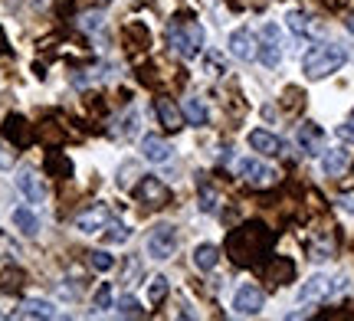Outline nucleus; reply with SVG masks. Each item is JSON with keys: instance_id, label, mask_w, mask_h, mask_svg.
I'll return each instance as SVG.
<instances>
[{"instance_id": "22", "label": "nucleus", "mask_w": 354, "mask_h": 321, "mask_svg": "<svg viewBox=\"0 0 354 321\" xmlns=\"http://www.w3.org/2000/svg\"><path fill=\"white\" fill-rule=\"evenodd\" d=\"M180 112H184V118H187V125H207V105L201 102V99H184V105H180Z\"/></svg>"}, {"instance_id": "5", "label": "nucleus", "mask_w": 354, "mask_h": 321, "mask_svg": "<svg viewBox=\"0 0 354 321\" xmlns=\"http://www.w3.org/2000/svg\"><path fill=\"white\" fill-rule=\"evenodd\" d=\"M174 249H177V230L171 223H158L151 230V236H148V256L165 262V259L174 256Z\"/></svg>"}, {"instance_id": "23", "label": "nucleus", "mask_w": 354, "mask_h": 321, "mask_svg": "<svg viewBox=\"0 0 354 321\" xmlns=\"http://www.w3.org/2000/svg\"><path fill=\"white\" fill-rule=\"evenodd\" d=\"M286 26H289L295 37H308L312 33V23H308V17L302 10H289L286 13Z\"/></svg>"}, {"instance_id": "14", "label": "nucleus", "mask_w": 354, "mask_h": 321, "mask_svg": "<svg viewBox=\"0 0 354 321\" xmlns=\"http://www.w3.org/2000/svg\"><path fill=\"white\" fill-rule=\"evenodd\" d=\"M263 275H266V282H269V285H286L292 275H295V266H292L289 259L276 256V259H269V262H266Z\"/></svg>"}, {"instance_id": "26", "label": "nucleus", "mask_w": 354, "mask_h": 321, "mask_svg": "<svg viewBox=\"0 0 354 321\" xmlns=\"http://www.w3.org/2000/svg\"><path fill=\"white\" fill-rule=\"evenodd\" d=\"M88 266H92L95 272H109L115 266V259L109 256L105 249H92V253H88Z\"/></svg>"}, {"instance_id": "12", "label": "nucleus", "mask_w": 354, "mask_h": 321, "mask_svg": "<svg viewBox=\"0 0 354 321\" xmlns=\"http://www.w3.org/2000/svg\"><path fill=\"white\" fill-rule=\"evenodd\" d=\"M230 52L236 56V59H243V63H250V59H256V39L250 30H233L230 33Z\"/></svg>"}, {"instance_id": "13", "label": "nucleus", "mask_w": 354, "mask_h": 321, "mask_svg": "<svg viewBox=\"0 0 354 321\" xmlns=\"http://www.w3.org/2000/svg\"><path fill=\"white\" fill-rule=\"evenodd\" d=\"M328 295H331V279H325V275H312L299 289V302H308V305H315V302H322V298H328Z\"/></svg>"}, {"instance_id": "24", "label": "nucleus", "mask_w": 354, "mask_h": 321, "mask_svg": "<svg viewBox=\"0 0 354 321\" xmlns=\"http://www.w3.org/2000/svg\"><path fill=\"white\" fill-rule=\"evenodd\" d=\"M102 236H105V243H125L128 236H131V230H128L125 223H115V220H109Z\"/></svg>"}, {"instance_id": "8", "label": "nucleus", "mask_w": 354, "mask_h": 321, "mask_svg": "<svg viewBox=\"0 0 354 321\" xmlns=\"http://www.w3.org/2000/svg\"><path fill=\"white\" fill-rule=\"evenodd\" d=\"M263 305H266V295H263V289H256V285H243L240 292L233 295V309H236V315H246V318L259 315Z\"/></svg>"}, {"instance_id": "6", "label": "nucleus", "mask_w": 354, "mask_h": 321, "mask_svg": "<svg viewBox=\"0 0 354 321\" xmlns=\"http://www.w3.org/2000/svg\"><path fill=\"white\" fill-rule=\"evenodd\" d=\"M236 174H240L250 187H272L276 184V171L266 164V161H259V157H243L240 164H236Z\"/></svg>"}, {"instance_id": "15", "label": "nucleus", "mask_w": 354, "mask_h": 321, "mask_svg": "<svg viewBox=\"0 0 354 321\" xmlns=\"http://www.w3.org/2000/svg\"><path fill=\"white\" fill-rule=\"evenodd\" d=\"M17 318H56V309L46 298H24L17 309Z\"/></svg>"}, {"instance_id": "11", "label": "nucleus", "mask_w": 354, "mask_h": 321, "mask_svg": "<svg viewBox=\"0 0 354 321\" xmlns=\"http://www.w3.org/2000/svg\"><path fill=\"white\" fill-rule=\"evenodd\" d=\"M17 187L24 193L30 204H43L46 200V187H43V180L37 177V171H20L17 174Z\"/></svg>"}, {"instance_id": "27", "label": "nucleus", "mask_w": 354, "mask_h": 321, "mask_svg": "<svg viewBox=\"0 0 354 321\" xmlns=\"http://www.w3.org/2000/svg\"><path fill=\"white\" fill-rule=\"evenodd\" d=\"M102 23H105V17L95 10H88L79 17V30H86V33H95V30H102Z\"/></svg>"}, {"instance_id": "25", "label": "nucleus", "mask_w": 354, "mask_h": 321, "mask_svg": "<svg viewBox=\"0 0 354 321\" xmlns=\"http://www.w3.org/2000/svg\"><path fill=\"white\" fill-rule=\"evenodd\" d=\"M165 295H167V279L165 275H154L151 282H148V302H151V305H161Z\"/></svg>"}, {"instance_id": "10", "label": "nucleus", "mask_w": 354, "mask_h": 321, "mask_svg": "<svg viewBox=\"0 0 354 321\" xmlns=\"http://www.w3.org/2000/svg\"><path fill=\"white\" fill-rule=\"evenodd\" d=\"M141 155L148 157L151 164H165V161H171L174 148H171L165 138H158V135H145V138H141Z\"/></svg>"}, {"instance_id": "21", "label": "nucleus", "mask_w": 354, "mask_h": 321, "mask_svg": "<svg viewBox=\"0 0 354 321\" xmlns=\"http://www.w3.org/2000/svg\"><path fill=\"white\" fill-rule=\"evenodd\" d=\"M216 259H220V249H216L214 243H201L197 249H194V266L201 272H210L216 266Z\"/></svg>"}, {"instance_id": "2", "label": "nucleus", "mask_w": 354, "mask_h": 321, "mask_svg": "<svg viewBox=\"0 0 354 321\" xmlns=\"http://www.w3.org/2000/svg\"><path fill=\"white\" fill-rule=\"evenodd\" d=\"M344 50L342 46H335V43H318V46H312V50L305 52L302 59V69L308 79H325L331 76V72H338L344 66Z\"/></svg>"}, {"instance_id": "20", "label": "nucleus", "mask_w": 354, "mask_h": 321, "mask_svg": "<svg viewBox=\"0 0 354 321\" xmlns=\"http://www.w3.org/2000/svg\"><path fill=\"white\" fill-rule=\"evenodd\" d=\"M322 167H325V174H328V177H338L344 167H348V151H344V148H331V151H325Z\"/></svg>"}, {"instance_id": "31", "label": "nucleus", "mask_w": 354, "mask_h": 321, "mask_svg": "<svg viewBox=\"0 0 354 321\" xmlns=\"http://www.w3.org/2000/svg\"><path fill=\"white\" fill-rule=\"evenodd\" d=\"M135 121H138V115H135V112H128V118H122V128H118V135L131 138V135H135V128H138Z\"/></svg>"}, {"instance_id": "34", "label": "nucleus", "mask_w": 354, "mask_h": 321, "mask_svg": "<svg viewBox=\"0 0 354 321\" xmlns=\"http://www.w3.org/2000/svg\"><path fill=\"white\" fill-rule=\"evenodd\" d=\"M325 3H328V7H342V0H325Z\"/></svg>"}, {"instance_id": "7", "label": "nucleus", "mask_w": 354, "mask_h": 321, "mask_svg": "<svg viewBox=\"0 0 354 321\" xmlns=\"http://www.w3.org/2000/svg\"><path fill=\"white\" fill-rule=\"evenodd\" d=\"M135 197H138L141 204L158 206V210L171 204V191H167V184H161L158 177H145V180H141L138 187H135Z\"/></svg>"}, {"instance_id": "16", "label": "nucleus", "mask_w": 354, "mask_h": 321, "mask_svg": "<svg viewBox=\"0 0 354 321\" xmlns=\"http://www.w3.org/2000/svg\"><path fill=\"white\" fill-rule=\"evenodd\" d=\"M250 148H253V151H259V155H282V142H279L276 135H272V131H250Z\"/></svg>"}, {"instance_id": "28", "label": "nucleus", "mask_w": 354, "mask_h": 321, "mask_svg": "<svg viewBox=\"0 0 354 321\" xmlns=\"http://www.w3.org/2000/svg\"><path fill=\"white\" fill-rule=\"evenodd\" d=\"M118 315H122V318H141L145 311H141V305L135 298H122V302H118Z\"/></svg>"}, {"instance_id": "1", "label": "nucleus", "mask_w": 354, "mask_h": 321, "mask_svg": "<svg viewBox=\"0 0 354 321\" xmlns=\"http://www.w3.org/2000/svg\"><path fill=\"white\" fill-rule=\"evenodd\" d=\"M269 246H272V233L266 230L263 223H246V226L230 233L227 240V249L236 266H253L259 256H266Z\"/></svg>"}, {"instance_id": "17", "label": "nucleus", "mask_w": 354, "mask_h": 321, "mask_svg": "<svg viewBox=\"0 0 354 321\" xmlns=\"http://www.w3.org/2000/svg\"><path fill=\"white\" fill-rule=\"evenodd\" d=\"M154 112H158V121H161L167 131L180 128V118H184V112H180L171 99H158V102H154Z\"/></svg>"}, {"instance_id": "36", "label": "nucleus", "mask_w": 354, "mask_h": 321, "mask_svg": "<svg viewBox=\"0 0 354 321\" xmlns=\"http://www.w3.org/2000/svg\"><path fill=\"white\" fill-rule=\"evenodd\" d=\"M102 3H109V0H102Z\"/></svg>"}, {"instance_id": "33", "label": "nucleus", "mask_w": 354, "mask_h": 321, "mask_svg": "<svg viewBox=\"0 0 354 321\" xmlns=\"http://www.w3.org/2000/svg\"><path fill=\"white\" fill-rule=\"evenodd\" d=\"M342 204H344V210H351V213H354V193H348V197H342Z\"/></svg>"}, {"instance_id": "4", "label": "nucleus", "mask_w": 354, "mask_h": 321, "mask_svg": "<svg viewBox=\"0 0 354 321\" xmlns=\"http://www.w3.org/2000/svg\"><path fill=\"white\" fill-rule=\"evenodd\" d=\"M256 59L263 66H279L282 63V33H279L276 23H266L263 33H259V43H256Z\"/></svg>"}, {"instance_id": "3", "label": "nucleus", "mask_w": 354, "mask_h": 321, "mask_svg": "<svg viewBox=\"0 0 354 321\" xmlns=\"http://www.w3.org/2000/svg\"><path fill=\"white\" fill-rule=\"evenodd\" d=\"M203 39H207L203 37V26L194 23V20H180V23L167 26V43H171V50L180 59H194L203 50Z\"/></svg>"}, {"instance_id": "29", "label": "nucleus", "mask_w": 354, "mask_h": 321, "mask_svg": "<svg viewBox=\"0 0 354 321\" xmlns=\"http://www.w3.org/2000/svg\"><path fill=\"white\" fill-rule=\"evenodd\" d=\"M95 309H112V285H99V292H95Z\"/></svg>"}, {"instance_id": "18", "label": "nucleus", "mask_w": 354, "mask_h": 321, "mask_svg": "<svg viewBox=\"0 0 354 321\" xmlns=\"http://www.w3.org/2000/svg\"><path fill=\"white\" fill-rule=\"evenodd\" d=\"M322 138H325V135H322V128H318V125H312V121H308V125H302V128H299V135H295V142H299V148H302L305 155H318V151H322Z\"/></svg>"}, {"instance_id": "32", "label": "nucleus", "mask_w": 354, "mask_h": 321, "mask_svg": "<svg viewBox=\"0 0 354 321\" xmlns=\"http://www.w3.org/2000/svg\"><path fill=\"white\" fill-rule=\"evenodd\" d=\"M201 210H207V213H214V210H216V193L210 191V187L201 193Z\"/></svg>"}, {"instance_id": "19", "label": "nucleus", "mask_w": 354, "mask_h": 321, "mask_svg": "<svg viewBox=\"0 0 354 321\" xmlns=\"http://www.w3.org/2000/svg\"><path fill=\"white\" fill-rule=\"evenodd\" d=\"M10 220H13V226L24 233V236H37L39 233V217L33 213V210H26V206H17L10 213Z\"/></svg>"}, {"instance_id": "35", "label": "nucleus", "mask_w": 354, "mask_h": 321, "mask_svg": "<svg viewBox=\"0 0 354 321\" xmlns=\"http://www.w3.org/2000/svg\"><path fill=\"white\" fill-rule=\"evenodd\" d=\"M33 3H37V7H43V3H46V0H33Z\"/></svg>"}, {"instance_id": "30", "label": "nucleus", "mask_w": 354, "mask_h": 321, "mask_svg": "<svg viewBox=\"0 0 354 321\" xmlns=\"http://www.w3.org/2000/svg\"><path fill=\"white\" fill-rule=\"evenodd\" d=\"M338 138L342 142H354V112L344 118V125H338Z\"/></svg>"}, {"instance_id": "9", "label": "nucleus", "mask_w": 354, "mask_h": 321, "mask_svg": "<svg viewBox=\"0 0 354 321\" xmlns=\"http://www.w3.org/2000/svg\"><path fill=\"white\" fill-rule=\"evenodd\" d=\"M109 210L105 206H88V210H82L76 220H73V226H76L79 233H99L105 230V223H109Z\"/></svg>"}]
</instances>
